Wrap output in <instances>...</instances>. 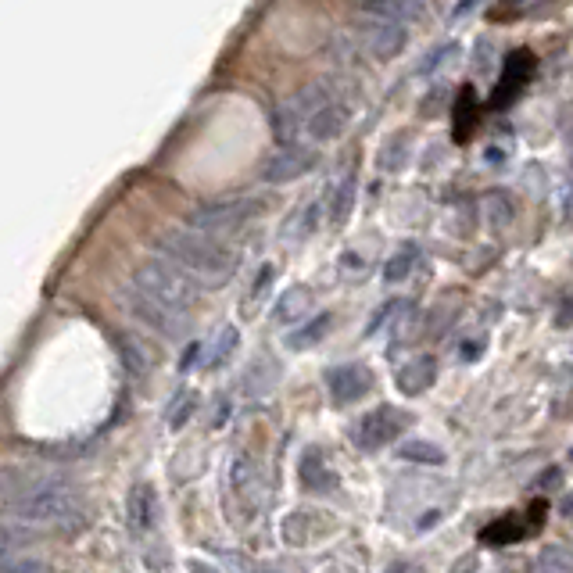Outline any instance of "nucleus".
I'll list each match as a JSON object with an SVG mask.
<instances>
[{"instance_id": "f257e3e1", "label": "nucleus", "mask_w": 573, "mask_h": 573, "mask_svg": "<svg viewBox=\"0 0 573 573\" xmlns=\"http://www.w3.org/2000/svg\"><path fill=\"white\" fill-rule=\"evenodd\" d=\"M154 251L172 262V266H180L187 276H194L197 283H208V287H219L226 283L233 273H237V251L226 248L223 240L215 237H205V233L197 230H169L162 237L154 240Z\"/></svg>"}, {"instance_id": "f03ea898", "label": "nucleus", "mask_w": 573, "mask_h": 573, "mask_svg": "<svg viewBox=\"0 0 573 573\" xmlns=\"http://www.w3.org/2000/svg\"><path fill=\"white\" fill-rule=\"evenodd\" d=\"M133 287H137L140 294H147V298L183 312V316H187V308L197 301V280L183 273L180 266L165 262V258L140 262V266L133 269Z\"/></svg>"}, {"instance_id": "7ed1b4c3", "label": "nucleus", "mask_w": 573, "mask_h": 573, "mask_svg": "<svg viewBox=\"0 0 573 573\" xmlns=\"http://www.w3.org/2000/svg\"><path fill=\"white\" fill-rule=\"evenodd\" d=\"M262 212V201L258 197H223V201H208V205H197L187 215V226L205 237H219V233L240 230L244 223H251L255 215Z\"/></svg>"}, {"instance_id": "20e7f679", "label": "nucleus", "mask_w": 573, "mask_h": 573, "mask_svg": "<svg viewBox=\"0 0 573 573\" xmlns=\"http://www.w3.org/2000/svg\"><path fill=\"white\" fill-rule=\"evenodd\" d=\"M330 97H337V90H334V83H308V86H301L298 94L294 97H287V101L276 108V115H273V129H276V137L283 140V144H294L298 140V133H305V126H308V119L323 108Z\"/></svg>"}, {"instance_id": "39448f33", "label": "nucleus", "mask_w": 573, "mask_h": 573, "mask_svg": "<svg viewBox=\"0 0 573 573\" xmlns=\"http://www.w3.org/2000/svg\"><path fill=\"white\" fill-rule=\"evenodd\" d=\"M65 480L69 477L58 470H43V466H29V462H0V509L26 502L47 488H58Z\"/></svg>"}, {"instance_id": "423d86ee", "label": "nucleus", "mask_w": 573, "mask_h": 573, "mask_svg": "<svg viewBox=\"0 0 573 573\" xmlns=\"http://www.w3.org/2000/svg\"><path fill=\"white\" fill-rule=\"evenodd\" d=\"M122 305H126V312L137 319L140 326H147L151 334L165 337V341H176V337H183V330H187V316H183V312L140 294L133 283H129L126 294H122Z\"/></svg>"}, {"instance_id": "0eeeda50", "label": "nucleus", "mask_w": 573, "mask_h": 573, "mask_svg": "<svg viewBox=\"0 0 573 573\" xmlns=\"http://www.w3.org/2000/svg\"><path fill=\"white\" fill-rule=\"evenodd\" d=\"M316 165V151L301 144H287L283 151H276L266 165H262V180L266 183H291L301 180L308 169Z\"/></svg>"}, {"instance_id": "6e6552de", "label": "nucleus", "mask_w": 573, "mask_h": 573, "mask_svg": "<svg viewBox=\"0 0 573 573\" xmlns=\"http://www.w3.org/2000/svg\"><path fill=\"white\" fill-rule=\"evenodd\" d=\"M405 423H409V420H405L394 405H384V409L362 416L359 427H355V441H359V448H380V445H387L391 437L402 434Z\"/></svg>"}, {"instance_id": "1a4fd4ad", "label": "nucleus", "mask_w": 573, "mask_h": 573, "mask_svg": "<svg viewBox=\"0 0 573 573\" xmlns=\"http://www.w3.org/2000/svg\"><path fill=\"white\" fill-rule=\"evenodd\" d=\"M351 122V108L341 101V97H330V101L319 108L312 119H308L305 126V137L308 140H316V144H326V140H337L348 129Z\"/></svg>"}, {"instance_id": "9d476101", "label": "nucleus", "mask_w": 573, "mask_h": 573, "mask_svg": "<svg viewBox=\"0 0 573 573\" xmlns=\"http://www.w3.org/2000/svg\"><path fill=\"white\" fill-rule=\"evenodd\" d=\"M326 387H330V398H334L337 405H351L373 387V377H369L366 366H337L330 369Z\"/></svg>"}, {"instance_id": "9b49d317", "label": "nucleus", "mask_w": 573, "mask_h": 573, "mask_svg": "<svg viewBox=\"0 0 573 573\" xmlns=\"http://www.w3.org/2000/svg\"><path fill=\"white\" fill-rule=\"evenodd\" d=\"M43 541L40 527H29L22 520H0V563H15L26 559L29 548H36Z\"/></svg>"}, {"instance_id": "f8f14e48", "label": "nucleus", "mask_w": 573, "mask_h": 573, "mask_svg": "<svg viewBox=\"0 0 573 573\" xmlns=\"http://www.w3.org/2000/svg\"><path fill=\"white\" fill-rule=\"evenodd\" d=\"M362 43H366V51L373 54V58L380 61H391L402 54L405 47V26L402 22H384V18H373L366 29V36H362Z\"/></svg>"}, {"instance_id": "ddd939ff", "label": "nucleus", "mask_w": 573, "mask_h": 573, "mask_svg": "<svg viewBox=\"0 0 573 573\" xmlns=\"http://www.w3.org/2000/svg\"><path fill=\"white\" fill-rule=\"evenodd\" d=\"M326 516L312 513V509H298V513H291L287 520H283V541L287 545H312V541L319 538V534H326L330 527H326Z\"/></svg>"}, {"instance_id": "4468645a", "label": "nucleus", "mask_w": 573, "mask_h": 573, "mask_svg": "<svg viewBox=\"0 0 573 573\" xmlns=\"http://www.w3.org/2000/svg\"><path fill=\"white\" fill-rule=\"evenodd\" d=\"M434 380H437V362L430 355H420V359H412L409 366L398 369V387L405 394H423Z\"/></svg>"}, {"instance_id": "2eb2a0df", "label": "nucleus", "mask_w": 573, "mask_h": 573, "mask_svg": "<svg viewBox=\"0 0 573 573\" xmlns=\"http://www.w3.org/2000/svg\"><path fill=\"white\" fill-rule=\"evenodd\" d=\"M366 11L373 18H384V22H416L423 11V0H369Z\"/></svg>"}, {"instance_id": "dca6fc26", "label": "nucleus", "mask_w": 573, "mask_h": 573, "mask_svg": "<svg viewBox=\"0 0 573 573\" xmlns=\"http://www.w3.org/2000/svg\"><path fill=\"white\" fill-rule=\"evenodd\" d=\"M129 523L133 531H151L154 527V488L151 484H137L129 495Z\"/></svg>"}, {"instance_id": "f3484780", "label": "nucleus", "mask_w": 573, "mask_h": 573, "mask_svg": "<svg viewBox=\"0 0 573 573\" xmlns=\"http://www.w3.org/2000/svg\"><path fill=\"white\" fill-rule=\"evenodd\" d=\"M531 573H573V548L570 545L541 548Z\"/></svg>"}, {"instance_id": "a211bd4d", "label": "nucleus", "mask_w": 573, "mask_h": 573, "mask_svg": "<svg viewBox=\"0 0 573 573\" xmlns=\"http://www.w3.org/2000/svg\"><path fill=\"white\" fill-rule=\"evenodd\" d=\"M398 455L409 462H420V466H441V462H445V452L437 445H430V441H420V437H416V441H405V445L398 448Z\"/></svg>"}, {"instance_id": "6ab92c4d", "label": "nucleus", "mask_w": 573, "mask_h": 573, "mask_svg": "<svg viewBox=\"0 0 573 573\" xmlns=\"http://www.w3.org/2000/svg\"><path fill=\"white\" fill-rule=\"evenodd\" d=\"M330 323H334V316H316L312 323H305L301 330H294V334L287 337V344H291V348H312V344L323 341V337L330 334Z\"/></svg>"}, {"instance_id": "aec40b11", "label": "nucleus", "mask_w": 573, "mask_h": 573, "mask_svg": "<svg viewBox=\"0 0 573 573\" xmlns=\"http://www.w3.org/2000/svg\"><path fill=\"white\" fill-rule=\"evenodd\" d=\"M351 201H355V176H344L334 190V201H330V223L341 226L344 215L351 212Z\"/></svg>"}, {"instance_id": "412c9836", "label": "nucleus", "mask_w": 573, "mask_h": 573, "mask_svg": "<svg viewBox=\"0 0 573 573\" xmlns=\"http://www.w3.org/2000/svg\"><path fill=\"white\" fill-rule=\"evenodd\" d=\"M237 341H240L237 326H223V330H219V341L212 344V355L205 359V366H208V369H219V366H223V362L233 355V348H237Z\"/></svg>"}, {"instance_id": "4be33fe9", "label": "nucleus", "mask_w": 573, "mask_h": 573, "mask_svg": "<svg viewBox=\"0 0 573 573\" xmlns=\"http://www.w3.org/2000/svg\"><path fill=\"white\" fill-rule=\"evenodd\" d=\"M308 308V291H301V287H294V291H287L280 298V305H276V312L273 316L280 319V323H294V319L301 316Z\"/></svg>"}, {"instance_id": "5701e85b", "label": "nucleus", "mask_w": 573, "mask_h": 573, "mask_svg": "<svg viewBox=\"0 0 573 573\" xmlns=\"http://www.w3.org/2000/svg\"><path fill=\"white\" fill-rule=\"evenodd\" d=\"M301 484H305V488L334 484V477H330V470H326V462H319L316 452H308L305 459H301Z\"/></svg>"}, {"instance_id": "b1692460", "label": "nucleus", "mask_w": 573, "mask_h": 573, "mask_svg": "<svg viewBox=\"0 0 573 573\" xmlns=\"http://www.w3.org/2000/svg\"><path fill=\"white\" fill-rule=\"evenodd\" d=\"M119 348H122V362H126L133 373H144V369L151 366V355H147V348L137 337H119Z\"/></svg>"}, {"instance_id": "393cba45", "label": "nucleus", "mask_w": 573, "mask_h": 573, "mask_svg": "<svg viewBox=\"0 0 573 573\" xmlns=\"http://www.w3.org/2000/svg\"><path fill=\"white\" fill-rule=\"evenodd\" d=\"M416 258H420V251H416V248H402V251H398V255L391 258V262H387L384 276H387V280H391V283L405 280V276L412 273V266H416Z\"/></svg>"}, {"instance_id": "a878e982", "label": "nucleus", "mask_w": 573, "mask_h": 573, "mask_svg": "<svg viewBox=\"0 0 573 573\" xmlns=\"http://www.w3.org/2000/svg\"><path fill=\"white\" fill-rule=\"evenodd\" d=\"M484 205H488V223L495 226V230L513 219V201H509V194H488Z\"/></svg>"}, {"instance_id": "bb28decb", "label": "nucleus", "mask_w": 573, "mask_h": 573, "mask_svg": "<svg viewBox=\"0 0 573 573\" xmlns=\"http://www.w3.org/2000/svg\"><path fill=\"white\" fill-rule=\"evenodd\" d=\"M0 573H54V566L36 556H26V559H15V563H0Z\"/></svg>"}, {"instance_id": "cd10ccee", "label": "nucleus", "mask_w": 573, "mask_h": 573, "mask_svg": "<svg viewBox=\"0 0 573 573\" xmlns=\"http://www.w3.org/2000/svg\"><path fill=\"white\" fill-rule=\"evenodd\" d=\"M197 398L194 394H183V402H176V412H169V423L172 427H183V423L190 420V412H194Z\"/></svg>"}, {"instance_id": "c85d7f7f", "label": "nucleus", "mask_w": 573, "mask_h": 573, "mask_svg": "<svg viewBox=\"0 0 573 573\" xmlns=\"http://www.w3.org/2000/svg\"><path fill=\"white\" fill-rule=\"evenodd\" d=\"M455 51H459V47H455V43H445V47H441V51H434V54H430V61H427V65H423V72L437 69V65H445V61L452 58Z\"/></svg>"}, {"instance_id": "c756f323", "label": "nucleus", "mask_w": 573, "mask_h": 573, "mask_svg": "<svg viewBox=\"0 0 573 573\" xmlns=\"http://www.w3.org/2000/svg\"><path fill=\"white\" fill-rule=\"evenodd\" d=\"M556 323H559V326H570V323H573V294H566V298L559 301Z\"/></svg>"}, {"instance_id": "7c9ffc66", "label": "nucleus", "mask_w": 573, "mask_h": 573, "mask_svg": "<svg viewBox=\"0 0 573 573\" xmlns=\"http://www.w3.org/2000/svg\"><path fill=\"white\" fill-rule=\"evenodd\" d=\"M559 477H563V473H559V470H545L538 480H534V491H538V488H556Z\"/></svg>"}, {"instance_id": "2f4dec72", "label": "nucleus", "mask_w": 573, "mask_h": 573, "mask_svg": "<svg viewBox=\"0 0 573 573\" xmlns=\"http://www.w3.org/2000/svg\"><path fill=\"white\" fill-rule=\"evenodd\" d=\"M480 4H484V0H459V4H455V18H466V15H473V11H477Z\"/></svg>"}, {"instance_id": "473e14b6", "label": "nucleus", "mask_w": 573, "mask_h": 573, "mask_svg": "<svg viewBox=\"0 0 573 573\" xmlns=\"http://www.w3.org/2000/svg\"><path fill=\"white\" fill-rule=\"evenodd\" d=\"M190 573H219V570H212L208 563H197L194 559V563H190Z\"/></svg>"}, {"instance_id": "72a5a7b5", "label": "nucleus", "mask_w": 573, "mask_h": 573, "mask_svg": "<svg viewBox=\"0 0 573 573\" xmlns=\"http://www.w3.org/2000/svg\"><path fill=\"white\" fill-rule=\"evenodd\" d=\"M387 573H420V570H416V566H409V563H398V566H391Z\"/></svg>"}, {"instance_id": "f704fd0d", "label": "nucleus", "mask_w": 573, "mask_h": 573, "mask_svg": "<svg viewBox=\"0 0 573 573\" xmlns=\"http://www.w3.org/2000/svg\"><path fill=\"white\" fill-rule=\"evenodd\" d=\"M563 516H566V520H573V495L563 502Z\"/></svg>"}]
</instances>
